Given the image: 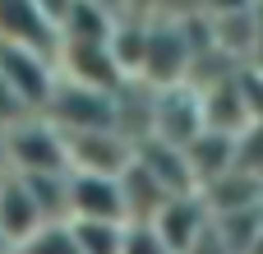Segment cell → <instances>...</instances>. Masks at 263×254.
I'll return each instance as SVG.
<instances>
[{"label": "cell", "mask_w": 263, "mask_h": 254, "mask_svg": "<svg viewBox=\"0 0 263 254\" xmlns=\"http://www.w3.org/2000/svg\"><path fill=\"white\" fill-rule=\"evenodd\" d=\"M5 167L18 171V176L69 171V139H65V130L46 111H32V116L14 120L5 130Z\"/></svg>", "instance_id": "1"}, {"label": "cell", "mask_w": 263, "mask_h": 254, "mask_svg": "<svg viewBox=\"0 0 263 254\" xmlns=\"http://www.w3.org/2000/svg\"><path fill=\"white\" fill-rule=\"evenodd\" d=\"M69 139V167L74 171H106L120 176L134 162V139L120 125H102V130H74Z\"/></svg>", "instance_id": "2"}, {"label": "cell", "mask_w": 263, "mask_h": 254, "mask_svg": "<svg viewBox=\"0 0 263 254\" xmlns=\"http://www.w3.org/2000/svg\"><path fill=\"white\" fill-rule=\"evenodd\" d=\"M208 222H213V208H208L203 190H185V194H171L148 227L166 241L171 254H190V245L208 231Z\"/></svg>", "instance_id": "3"}, {"label": "cell", "mask_w": 263, "mask_h": 254, "mask_svg": "<svg viewBox=\"0 0 263 254\" xmlns=\"http://www.w3.org/2000/svg\"><path fill=\"white\" fill-rule=\"evenodd\" d=\"M69 217H83V222H129V217H125L120 176H106V171H74V167H69Z\"/></svg>", "instance_id": "4"}, {"label": "cell", "mask_w": 263, "mask_h": 254, "mask_svg": "<svg viewBox=\"0 0 263 254\" xmlns=\"http://www.w3.org/2000/svg\"><path fill=\"white\" fill-rule=\"evenodd\" d=\"M0 42L5 46H32L60 60V23L37 0H0Z\"/></svg>", "instance_id": "5"}, {"label": "cell", "mask_w": 263, "mask_h": 254, "mask_svg": "<svg viewBox=\"0 0 263 254\" xmlns=\"http://www.w3.org/2000/svg\"><path fill=\"white\" fill-rule=\"evenodd\" d=\"M37 227H46V213L37 208L32 190H28L14 171H5V176H0V236H5L9 245H23Z\"/></svg>", "instance_id": "6"}, {"label": "cell", "mask_w": 263, "mask_h": 254, "mask_svg": "<svg viewBox=\"0 0 263 254\" xmlns=\"http://www.w3.org/2000/svg\"><path fill=\"white\" fill-rule=\"evenodd\" d=\"M74 231V250L79 254H120L125 250V227L129 222H83V217H65Z\"/></svg>", "instance_id": "7"}, {"label": "cell", "mask_w": 263, "mask_h": 254, "mask_svg": "<svg viewBox=\"0 0 263 254\" xmlns=\"http://www.w3.org/2000/svg\"><path fill=\"white\" fill-rule=\"evenodd\" d=\"M14 254H79V250H74L69 222H46V227H37L23 245H14Z\"/></svg>", "instance_id": "8"}, {"label": "cell", "mask_w": 263, "mask_h": 254, "mask_svg": "<svg viewBox=\"0 0 263 254\" xmlns=\"http://www.w3.org/2000/svg\"><path fill=\"white\" fill-rule=\"evenodd\" d=\"M120 254H171V250H166V241H162L148 222H129V227H125V250Z\"/></svg>", "instance_id": "9"}, {"label": "cell", "mask_w": 263, "mask_h": 254, "mask_svg": "<svg viewBox=\"0 0 263 254\" xmlns=\"http://www.w3.org/2000/svg\"><path fill=\"white\" fill-rule=\"evenodd\" d=\"M0 254H14V245H9V241H5V236H0Z\"/></svg>", "instance_id": "10"}, {"label": "cell", "mask_w": 263, "mask_h": 254, "mask_svg": "<svg viewBox=\"0 0 263 254\" xmlns=\"http://www.w3.org/2000/svg\"><path fill=\"white\" fill-rule=\"evenodd\" d=\"M0 176H5V171H0Z\"/></svg>", "instance_id": "11"}]
</instances>
